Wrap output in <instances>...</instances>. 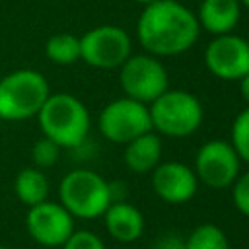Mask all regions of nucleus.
<instances>
[{
    "instance_id": "nucleus-1",
    "label": "nucleus",
    "mask_w": 249,
    "mask_h": 249,
    "mask_svg": "<svg viewBox=\"0 0 249 249\" xmlns=\"http://www.w3.org/2000/svg\"><path fill=\"white\" fill-rule=\"evenodd\" d=\"M200 33L198 19L179 0H156L144 6L136 35L148 54L177 56L189 51Z\"/></svg>"
},
{
    "instance_id": "nucleus-2",
    "label": "nucleus",
    "mask_w": 249,
    "mask_h": 249,
    "mask_svg": "<svg viewBox=\"0 0 249 249\" xmlns=\"http://www.w3.org/2000/svg\"><path fill=\"white\" fill-rule=\"evenodd\" d=\"M37 119L43 136L60 148L80 146L89 132V111L72 93H51Z\"/></svg>"
},
{
    "instance_id": "nucleus-3",
    "label": "nucleus",
    "mask_w": 249,
    "mask_h": 249,
    "mask_svg": "<svg viewBox=\"0 0 249 249\" xmlns=\"http://www.w3.org/2000/svg\"><path fill=\"white\" fill-rule=\"evenodd\" d=\"M51 95L47 78L31 68L14 70L0 80V119L25 121L37 117Z\"/></svg>"
},
{
    "instance_id": "nucleus-4",
    "label": "nucleus",
    "mask_w": 249,
    "mask_h": 249,
    "mask_svg": "<svg viewBox=\"0 0 249 249\" xmlns=\"http://www.w3.org/2000/svg\"><path fill=\"white\" fill-rule=\"evenodd\" d=\"M152 130L163 136L185 138L198 130L202 124V105L196 95L185 89H165L150 105Z\"/></svg>"
},
{
    "instance_id": "nucleus-5",
    "label": "nucleus",
    "mask_w": 249,
    "mask_h": 249,
    "mask_svg": "<svg viewBox=\"0 0 249 249\" xmlns=\"http://www.w3.org/2000/svg\"><path fill=\"white\" fill-rule=\"evenodd\" d=\"M60 204L82 220H93L103 216L111 204L109 183L91 169H74L66 173L58 185Z\"/></svg>"
},
{
    "instance_id": "nucleus-6",
    "label": "nucleus",
    "mask_w": 249,
    "mask_h": 249,
    "mask_svg": "<svg viewBox=\"0 0 249 249\" xmlns=\"http://www.w3.org/2000/svg\"><path fill=\"white\" fill-rule=\"evenodd\" d=\"M119 82L126 97L142 103H152L169 89L165 66L154 54H130L119 66Z\"/></svg>"
},
{
    "instance_id": "nucleus-7",
    "label": "nucleus",
    "mask_w": 249,
    "mask_h": 249,
    "mask_svg": "<svg viewBox=\"0 0 249 249\" xmlns=\"http://www.w3.org/2000/svg\"><path fill=\"white\" fill-rule=\"evenodd\" d=\"M101 134L115 144H128L136 136L152 130L150 109L132 97H119L107 103L97 119Z\"/></svg>"
},
{
    "instance_id": "nucleus-8",
    "label": "nucleus",
    "mask_w": 249,
    "mask_h": 249,
    "mask_svg": "<svg viewBox=\"0 0 249 249\" xmlns=\"http://www.w3.org/2000/svg\"><path fill=\"white\" fill-rule=\"evenodd\" d=\"M82 60L93 68H119L130 54L132 43L128 33L119 25H97L80 37Z\"/></svg>"
},
{
    "instance_id": "nucleus-9",
    "label": "nucleus",
    "mask_w": 249,
    "mask_h": 249,
    "mask_svg": "<svg viewBox=\"0 0 249 249\" xmlns=\"http://www.w3.org/2000/svg\"><path fill=\"white\" fill-rule=\"evenodd\" d=\"M241 160L228 140H208L195 156V175L210 189H226L239 175Z\"/></svg>"
},
{
    "instance_id": "nucleus-10",
    "label": "nucleus",
    "mask_w": 249,
    "mask_h": 249,
    "mask_svg": "<svg viewBox=\"0 0 249 249\" xmlns=\"http://www.w3.org/2000/svg\"><path fill=\"white\" fill-rule=\"evenodd\" d=\"M204 62L216 78L226 82L239 80L249 72V41L233 33L216 35L206 45Z\"/></svg>"
},
{
    "instance_id": "nucleus-11",
    "label": "nucleus",
    "mask_w": 249,
    "mask_h": 249,
    "mask_svg": "<svg viewBox=\"0 0 249 249\" xmlns=\"http://www.w3.org/2000/svg\"><path fill=\"white\" fill-rule=\"evenodd\" d=\"M25 226L29 235L39 245L62 247L74 231V216L60 202L43 200L35 206H29Z\"/></svg>"
},
{
    "instance_id": "nucleus-12",
    "label": "nucleus",
    "mask_w": 249,
    "mask_h": 249,
    "mask_svg": "<svg viewBox=\"0 0 249 249\" xmlns=\"http://www.w3.org/2000/svg\"><path fill=\"white\" fill-rule=\"evenodd\" d=\"M152 189L167 204H185L196 195L198 179L187 163L165 161L152 171Z\"/></svg>"
},
{
    "instance_id": "nucleus-13",
    "label": "nucleus",
    "mask_w": 249,
    "mask_h": 249,
    "mask_svg": "<svg viewBox=\"0 0 249 249\" xmlns=\"http://www.w3.org/2000/svg\"><path fill=\"white\" fill-rule=\"evenodd\" d=\"M103 220L107 233L119 243H132L144 233L142 212L126 200L111 202L103 212Z\"/></svg>"
},
{
    "instance_id": "nucleus-14",
    "label": "nucleus",
    "mask_w": 249,
    "mask_h": 249,
    "mask_svg": "<svg viewBox=\"0 0 249 249\" xmlns=\"http://www.w3.org/2000/svg\"><path fill=\"white\" fill-rule=\"evenodd\" d=\"M195 16L200 29L216 37L235 29L241 18V4L239 0H202Z\"/></svg>"
},
{
    "instance_id": "nucleus-15",
    "label": "nucleus",
    "mask_w": 249,
    "mask_h": 249,
    "mask_svg": "<svg viewBox=\"0 0 249 249\" xmlns=\"http://www.w3.org/2000/svg\"><path fill=\"white\" fill-rule=\"evenodd\" d=\"M161 140L158 134L144 132L124 144V163L132 173H152L161 163Z\"/></svg>"
},
{
    "instance_id": "nucleus-16",
    "label": "nucleus",
    "mask_w": 249,
    "mask_h": 249,
    "mask_svg": "<svg viewBox=\"0 0 249 249\" xmlns=\"http://www.w3.org/2000/svg\"><path fill=\"white\" fill-rule=\"evenodd\" d=\"M16 196L25 206H35L47 200L49 195V179L39 167H25L16 175L14 183Z\"/></svg>"
},
{
    "instance_id": "nucleus-17",
    "label": "nucleus",
    "mask_w": 249,
    "mask_h": 249,
    "mask_svg": "<svg viewBox=\"0 0 249 249\" xmlns=\"http://www.w3.org/2000/svg\"><path fill=\"white\" fill-rule=\"evenodd\" d=\"M45 54L51 62L68 66L74 64L76 60L82 58V49H80V37L72 33H56L49 37L45 45Z\"/></svg>"
},
{
    "instance_id": "nucleus-18",
    "label": "nucleus",
    "mask_w": 249,
    "mask_h": 249,
    "mask_svg": "<svg viewBox=\"0 0 249 249\" xmlns=\"http://www.w3.org/2000/svg\"><path fill=\"white\" fill-rule=\"evenodd\" d=\"M185 249H230V241L216 224H200L185 237Z\"/></svg>"
},
{
    "instance_id": "nucleus-19",
    "label": "nucleus",
    "mask_w": 249,
    "mask_h": 249,
    "mask_svg": "<svg viewBox=\"0 0 249 249\" xmlns=\"http://www.w3.org/2000/svg\"><path fill=\"white\" fill-rule=\"evenodd\" d=\"M230 144H231L233 150L237 152L239 160L249 163V105H247V109H243V111L233 119Z\"/></svg>"
},
{
    "instance_id": "nucleus-20",
    "label": "nucleus",
    "mask_w": 249,
    "mask_h": 249,
    "mask_svg": "<svg viewBox=\"0 0 249 249\" xmlns=\"http://www.w3.org/2000/svg\"><path fill=\"white\" fill-rule=\"evenodd\" d=\"M58 154H60V146L54 144L53 140L45 138V136H43L41 140H37V142L33 144V148H31L33 163H35V167H39V169H45V167L54 165L56 160H58Z\"/></svg>"
},
{
    "instance_id": "nucleus-21",
    "label": "nucleus",
    "mask_w": 249,
    "mask_h": 249,
    "mask_svg": "<svg viewBox=\"0 0 249 249\" xmlns=\"http://www.w3.org/2000/svg\"><path fill=\"white\" fill-rule=\"evenodd\" d=\"M62 249H107V247L97 233L89 230H78V231L74 230L72 235L64 241Z\"/></svg>"
},
{
    "instance_id": "nucleus-22",
    "label": "nucleus",
    "mask_w": 249,
    "mask_h": 249,
    "mask_svg": "<svg viewBox=\"0 0 249 249\" xmlns=\"http://www.w3.org/2000/svg\"><path fill=\"white\" fill-rule=\"evenodd\" d=\"M231 200L237 212L249 218V171L237 175L231 183Z\"/></svg>"
},
{
    "instance_id": "nucleus-23",
    "label": "nucleus",
    "mask_w": 249,
    "mask_h": 249,
    "mask_svg": "<svg viewBox=\"0 0 249 249\" xmlns=\"http://www.w3.org/2000/svg\"><path fill=\"white\" fill-rule=\"evenodd\" d=\"M152 249H185V237L175 231H167L156 239Z\"/></svg>"
},
{
    "instance_id": "nucleus-24",
    "label": "nucleus",
    "mask_w": 249,
    "mask_h": 249,
    "mask_svg": "<svg viewBox=\"0 0 249 249\" xmlns=\"http://www.w3.org/2000/svg\"><path fill=\"white\" fill-rule=\"evenodd\" d=\"M237 82H239V91H241V97H243V99H245V103L249 105V72H247L243 78H239Z\"/></svg>"
},
{
    "instance_id": "nucleus-25",
    "label": "nucleus",
    "mask_w": 249,
    "mask_h": 249,
    "mask_svg": "<svg viewBox=\"0 0 249 249\" xmlns=\"http://www.w3.org/2000/svg\"><path fill=\"white\" fill-rule=\"evenodd\" d=\"M134 2H138V4H142V6H148V4H152V2H156V0H134Z\"/></svg>"
},
{
    "instance_id": "nucleus-26",
    "label": "nucleus",
    "mask_w": 249,
    "mask_h": 249,
    "mask_svg": "<svg viewBox=\"0 0 249 249\" xmlns=\"http://www.w3.org/2000/svg\"><path fill=\"white\" fill-rule=\"evenodd\" d=\"M239 4L245 6V8H249V0H239Z\"/></svg>"
},
{
    "instance_id": "nucleus-27",
    "label": "nucleus",
    "mask_w": 249,
    "mask_h": 249,
    "mask_svg": "<svg viewBox=\"0 0 249 249\" xmlns=\"http://www.w3.org/2000/svg\"><path fill=\"white\" fill-rule=\"evenodd\" d=\"M0 249H6V247H2V245H0Z\"/></svg>"
}]
</instances>
